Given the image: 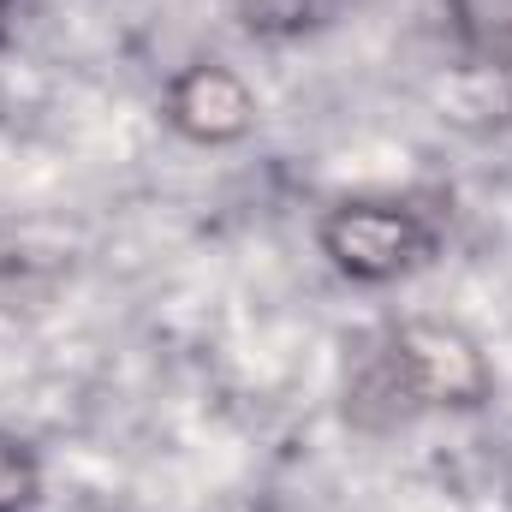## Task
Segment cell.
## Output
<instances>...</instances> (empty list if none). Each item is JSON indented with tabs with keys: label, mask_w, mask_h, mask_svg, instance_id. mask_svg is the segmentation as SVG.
I'll return each instance as SVG.
<instances>
[{
	"label": "cell",
	"mask_w": 512,
	"mask_h": 512,
	"mask_svg": "<svg viewBox=\"0 0 512 512\" xmlns=\"http://www.w3.org/2000/svg\"><path fill=\"white\" fill-rule=\"evenodd\" d=\"M495 399V370L483 346L453 322H393L382 328L352 382H346V417L364 429H393L423 411H483Z\"/></svg>",
	"instance_id": "1"
},
{
	"label": "cell",
	"mask_w": 512,
	"mask_h": 512,
	"mask_svg": "<svg viewBox=\"0 0 512 512\" xmlns=\"http://www.w3.org/2000/svg\"><path fill=\"white\" fill-rule=\"evenodd\" d=\"M316 245L352 286H393L429 268V256L441 251V227L411 197H340L322 215Z\"/></svg>",
	"instance_id": "2"
},
{
	"label": "cell",
	"mask_w": 512,
	"mask_h": 512,
	"mask_svg": "<svg viewBox=\"0 0 512 512\" xmlns=\"http://www.w3.org/2000/svg\"><path fill=\"white\" fill-rule=\"evenodd\" d=\"M161 114H167V126L179 131L185 143L227 149V143H245L256 131V90L245 84V72L227 66V60H191V66H179L167 78Z\"/></svg>",
	"instance_id": "3"
},
{
	"label": "cell",
	"mask_w": 512,
	"mask_h": 512,
	"mask_svg": "<svg viewBox=\"0 0 512 512\" xmlns=\"http://www.w3.org/2000/svg\"><path fill=\"white\" fill-rule=\"evenodd\" d=\"M447 30L471 66L512 78V0H447Z\"/></svg>",
	"instance_id": "4"
},
{
	"label": "cell",
	"mask_w": 512,
	"mask_h": 512,
	"mask_svg": "<svg viewBox=\"0 0 512 512\" xmlns=\"http://www.w3.org/2000/svg\"><path fill=\"white\" fill-rule=\"evenodd\" d=\"M233 12L262 42H298V36L322 30L340 12V0H233Z\"/></svg>",
	"instance_id": "5"
},
{
	"label": "cell",
	"mask_w": 512,
	"mask_h": 512,
	"mask_svg": "<svg viewBox=\"0 0 512 512\" xmlns=\"http://www.w3.org/2000/svg\"><path fill=\"white\" fill-rule=\"evenodd\" d=\"M42 501V459L24 435L0 429V512H30Z\"/></svg>",
	"instance_id": "6"
},
{
	"label": "cell",
	"mask_w": 512,
	"mask_h": 512,
	"mask_svg": "<svg viewBox=\"0 0 512 512\" xmlns=\"http://www.w3.org/2000/svg\"><path fill=\"white\" fill-rule=\"evenodd\" d=\"M12 6H18V0H0V36H6V24H12Z\"/></svg>",
	"instance_id": "7"
}]
</instances>
